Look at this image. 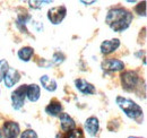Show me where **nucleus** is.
<instances>
[{
  "mask_svg": "<svg viewBox=\"0 0 147 138\" xmlns=\"http://www.w3.org/2000/svg\"><path fill=\"white\" fill-rule=\"evenodd\" d=\"M65 138H84L83 136V131L80 129H74L71 131H69Z\"/></svg>",
  "mask_w": 147,
  "mask_h": 138,
  "instance_id": "nucleus-18",
  "label": "nucleus"
},
{
  "mask_svg": "<svg viewBox=\"0 0 147 138\" xmlns=\"http://www.w3.org/2000/svg\"><path fill=\"white\" fill-rule=\"evenodd\" d=\"M59 119H60V123H61V129L63 131H71L75 129L76 127V123L74 119L67 113H60L59 116Z\"/></svg>",
  "mask_w": 147,
  "mask_h": 138,
  "instance_id": "nucleus-10",
  "label": "nucleus"
},
{
  "mask_svg": "<svg viewBox=\"0 0 147 138\" xmlns=\"http://www.w3.org/2000/svg\"><path fill=\"white\" fill-rule=\"evenodd\" d=\"M63 60H65V55L62 53H60V52L55 53V55H53V58H52V61H53V64H55V65H60Z\"/></svg>",
  "mask_w": 147,
  "mask_h": 138,
  "instance_id": "nucleus-21",
  "label": "nucleus"
},
{
  "mask_svg": "<svg viewBox=\"0 0 147 138\" xmlns=\"http://www.w3.org/2000/svg\"><path fill=\"white\" fill-rule=\"evenodd\" d=\"M115 101H117V104L120 106V109L128 116L129 118H131V119L136 121H139L140 118H143L142 108L136 102H134L132 100L122 97V96H118L115 99Z\"/></svg>",
  "mask_w": 147,
  "mask_h": 138,
  "instance_id": "nucleus-2",
  "label": "nucleus"
},
{
  "mask_svg": "<svg viewBox=\"0 0 147 138\" xmlns=\"http://www.w3.org/2000/svg\"><path fill=\"white\" fill-rule=\"evenodd\" d=\"M125 68V65L121 60L118 59H108L102 62V69L108 71H119Z\"/></svg>",
  "mask_w": 147,
  "mask_h": 138,
  "instance_id": "nucleus-8",
  "label": "nucleus"
},
{
  "mask_svg": "<svg viewBox=\"0 0 147 138\" xmlns=\"http://www.w3.org/2000/svg\"><path fill=\"white\" fill-rule=\"evenodd\" d=\"M132 19V14L129 10L122 7H117L109 10L105 18V23L114 32H123L130 26Z\"/></svg>",
  "mask_w": 147,
  "mask_h": 138,
  "instance_id": "nucleus-1",
  "label": "nucleus"
},
{
  "mask_svg": "<svg viewBox=\"0 0 147 138\" xmlns=\"http://www.w3.org/2000/svg\"><path fill=\"white\" fill-rule=\"evenodd\" d=\"M20 79V74L18 72V70L15 68H9L7 70L5 77H3V82L5 85L10 88V87L15 86V84H17Z\"/></svg>",
  "mask_w": 147,
  "mask_h": 138,
  "instance_id": "nucleus-7",
  "label": "nucleus"
},
{
  "mask_svg": "<svg viewBox=\"0 0 147 138\" xmlns=\"http://www.w3.org/2000/svg\"><path fill=\"white\" fill-rule=\"evenodd\" d=\"M121 82H122V87L126 89V91H134L138 83H139V76L136 71H132V70H128V71H125L122 75H121Z\"/></svg>",
  "mask_w": 147,
  "mask_h": 138,
  "instance_id": "nucleus-3",
  "label": "nucleus"
},
{
  "mask_svg": "<svg viewBox=\"0 0 147 138\" xmlns=\"http://www.w3.org/2000/svg\"><path fill=\"white\" fill-rule=\"evenodd\" d=\"M61 111H62V105H61L60 102H58V101H52L51 103L45 108V112L49 116H52V117L59 116Z\"/></svg>",
  "mask_w": 147,
  "mask_h": 138,
  "instance_id": "nucleus-15",
  "label": "nucleus"
},
{
  "mask_svg": "<svg viewBox=\"0 0 147 138\" xmlns=\"http://www.w3.org/2000/svg\"><path fill=\"white\" fill-rule=\"evenodd\" d=\"M2 130H3L5 138H17L19 135V131H20L18 123L14 122V121L6 122L2 127Z\"/></svg>",
  "mask_w": 147,
  "mask_h": 138,
  "instance_id": "nucleus-6",
  "label": "nucleus"
},
{
  "mask_svg": "<svg viewBox=\"0 0 147 138\" xmlns=\"http://www.w3.org/2000/svg\"><path fill=\"white\" fill-rule=\"evenodd\" d=\"M120 47V41L118 39H112L102 42L101 44V52L103 54H110L112 52H114L118 48Z\"/></svg>",
  "mask_w": 147,
  "mask_h": 138,
  "instance_id": "nucleus-9",
  "label": "nucleus"
},
{
  "mask_svg": "<svg viewBox=\"0 0 147 138\" xmlns=\"http://www.w3.org/2000/svg\"><path fill=\"white\" fill-rule=\"evenodd\" d=\"M26 85H22L18 88H16L13 94H11V102H13V108L15 110H19L24 103L26 99Z\"/></svg>",
  "mask_w": 147,
  "mask_h": 138,
  "instance_id": "nucleus-4",
  "label": "nucleus"
},
{
  "mask_svg": "<svg viewBox=\"0 0 147 138\" xmlns=\"http://www.w3.org/2000/svg\"><path fill=\"white\" fill-rule=\"evenodd\" d=\"M82 3H85V5H90V3H95V1H82Z\"/></svg>",
  "mask_w": 147,
  "mask_h": 138,
  "instance_id": "nucleus-22",
  "label": "nucleus"
},
{
  "mask_svg": "<svg viewBox=\"0 0 147 138\" xmlns=\"http://www.w3.org/2000/svg\"><path fill=\"white\" fill-rule=\"evenodd\" d=\"M0 138H1V133H0Z\"/></svg>",
  "mask_w": 147,
  "mask_h": 138,
  "instance_id": "nucleus-24",
  "label": "nucleus"
},
{
  "mask_svg": "<svg viewBox=\"0 0 147 138\" xmlns=\"http://www.w3.org/2000/svg\"><path fill=\"white\" fill-rule=\"evenodd\" d=\"M136 13L138 14V15H140V16H145L146 15V2L144 1L143 3L140 2L139 5H137V7H136Z\"/></svg>",
  "mask_w": 147,
  "mask_h": 138,
  "instance_id": "nucleus-19",
  "label": "nucleus"
},
{
  "mask_svg": "<svg viewBox=\"0 0 147 138\" xmlns=\"http://www.w3.org/2000/svg\"><path fill=\"white\" fill-rule=\"evenodd\" d=\"M75 85L77 87V89L83 94H94L95 93V87L93 86L91 83L86 82L85 79H82V78L76 79Z\"/></svg>",
  "mask_w": 147,
  "mask_h": 138,
  "instance_id": "nucleus-11",
  "label": "nucleus"
},
{
  "mask_svg": "<svg viewBox=\"0 0 147 138\" xmlns=\"http://www.w3.org/2000/svg\"><path fill=\"white\" fill-rule=\"evenodd\" d=\"M128 138H142V137H136V136H132V137H131V136H130V137H128Z\"/></svg>",
  "mask_w": 147,
  "mask_h": 138,
  "instance_id": "nucleus-23",
  "label": "nucleus"
},
{
  "mask_svg": "<svg viewBox=\"0 0 147 138\" xmlns=\"http://www.w3.org/2000/svg\"><path fill=\"white\" fill-rule=\"evenodd\" d=\"M85 128L87 130V133L91 135V136H96L97 131H98V128H100V123H98V119L95 118V117H91L88 118L86 122H85Z\"/></svg>",
  "mask_w": 147,
  "mask_h": 138,
  "instance_id": "nucleus-12",
  "label": "nucleus"
},
{
  "mask_svg": "<svg viewBox=\"0 0 147 138\" xmlns=\"http://www.w3.org/2000/svg\"><path fill=\"white\" fill-rule=\"evenodd\" d=\"M34 53V50L30 47H25V48H22L20 50L18 51V57L20 60L23 61H30V59L32 58Z\"/></svg>",
  "mask_w": 147,
  "mask_h": 138,
  "instance_id": "nucleus-16",
  "label": "nucleus"
},
{
  "mask_svg": "<svg viewBox=\"0 0 147 138\" xmlns=\"http://www.w3.org/2000/svg\"><path fill=\"white\" fill-rule=\"evenodd\" d=\"M40 86H37L36 84H31L26 87V97L31 102H36L40 99Z\"/></svg>",
  "mask_w": 147,
  "mask_h": 138,
  "instance_id": "nucleus-13",
  "label": "nucleus"
},
{
  "mask_svg": "<svg viewBox=\"0 0 147 138\" xmlns=\"http://www.w3.org/2000/svg\"><path fill=\"white\" fill-rule=\"evenodd\" d=\"M67 14V9L65 6H58V7H53L51 9H49L48 12V18L52 24H60L63 18L66 17Z\"/></svg>",
  "mask_w": 147,
  "mask_h": 138,
  "instance_id": "nucleus-5",
  "label": "nucleus"
},
{
  "mask_svg": "<svg viewBox=\"0 0 147 138\" xmlns=\"http://www.w3.org/2000/svg\"><path fill=\"white\" fill-rule=\"evenodd\" d=\"M20 138H38L36 135V133L32 129H28V130H25L22 135H20Z\"/></svg>",
  "mask_w": 147,
  "mask_h": 138,
  "instance_id": "nucleus-20",
  "label": "nucleus"
},
{
  "mask_svg": "<svg viewBox=\"0 0 147 138\" xmlns=\"http://www.w3.org/2000/svg\"><path fill=\"white\" fill-rule=\"evenodd\" d=\"M8 69H9L8 62L6 60H0V82L3 80V77H5Z\"/></svg>",
  "mask_w": 147,
  "mask_h": 138,
  "instance_id": "nucleus-17",
  "label": "nucleus"
},
{
  "mask_svg": "<svg viewBox=\"0 0 147 138\" xmlns=\"http://www.w3.org/2000/svg\"><path fill=\"white\" fill-rule=\"evenodd\" d=\"M40 80H41V84H42L43 88H45L47 91H49V92L55 91V88H57V83H55V80L53 78L49 77L48 75H43V76L40 78Z\"/></svg>",
  "mask_w": 147,
  "mask_h": 138,
  "instance_id": "nucleus-14",
  "label": "nucleus"
}]
</instances>
